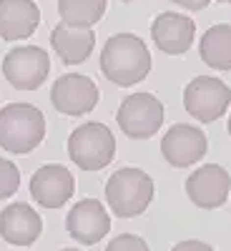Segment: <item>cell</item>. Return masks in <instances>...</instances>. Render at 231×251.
<instances>
[{
  "label": "cell",
  "mask_w": 231,
  "mask_h": 251,
  "mask_svg": "<svg viewBox=\"0 0 231 251\" xmlns=\"http://www.w3.org/2000/svg\"><path fill=\"white\" fill-rule=\"evenodd\" d=\"M60 23L71 28H91L106 13V0H58Z\"/></svg>",
  "instance_id": "18"
},
{
  "label": "cell",
  "mask_w": 231,
  "mask_h": 251,
  "mask_svg": "<svg viewBox=\"0 0 231 251\" xmlns=\"http://www.w3.org/2000/svg\"><path fill=\"white\" fill-rule=\"evenodd\" d=\"M40 10L33 0H0V38L23 40L35 33Z\"/></svg>",
  "instance_id": "15"
},
{
  "label": "cell",
  "mask_w": 231,
  "mask_h": 251,
  "mask_svg": "<svg viewBox=\"0 0 231 251\" xmlns=\"http://www.w3.org/2000/svg\"><path fill=\"white\" fill-rule=\"evenodd\" d=\"M121 3H133V0H121Z\"/></svg>",
  "instance_id": "24"
},
{
  "label": "cell",
  "mask_w": 231,
  "mask_h": 251,
  "mask_svg": "<svg viewBox=\"0 0 231 251\" xmlns=\"http://www.w3.org/2000/svg\"><path fill=\"white\" fill-rule=\"evenodd\" d=\"M201 60L214 71H231V25L219 23L208 28L199 46Z\"/></svg>",
  "instance_id": "17"
},
{
  "label": "cell",
  "mask_w": 231,
  "mask_h": 251,
  "mask_svg": "<svg viewBox=\"0 0 231 251\" xmlns=\"http://www.w3.org/2000/svg\"><path fill=\"white\" fill-rule=\"evenodd\" d=\"M43 231V219L28 203H10L0 211V236L13 246H30Z\"/></svg>",
  "instance_id": "14"
},
{
  "label": "cell",
  "mask_w": 231,
  "mask_h": 251,
  "mask_svg": "<svg viewBox=\"0 0 231 251\" xmlns=\"http://www.w3.org/2000/svg\"><path fill=\"white\" fill-rule=\"evenodd\" d=\"M51 73V58L38 46L13 48L3 58V75L18 91H35Z\"/></svg>",
  "instance_id": "7"
},
{
  "label": "cell",
  "mask_w": 231,
  "mask_h": 251,
  "mask_svg": "<svg viewBox=\"0 0 231 251\" xmlns=\"http://www.w3.org/2000/svg\"><path fill=\"white\" fill-rule=\"evenodd\" d=\"M73 188H76L73 174L58 163L40 166L30 178V196L43 208H60L73 196Z\"/></svg>",
  "instance_id": "12"
},
{
  "label": "cell",
  "mask_w": 231,
  "mask_h": 251,
  "mask_svg": "<svg viewBox=\"0 0 231 251\" xmlns=\"http://www.w3.org/2000/svg\"><path fill=\"white\" fill-rule=\"evenodd\" d=\"M68 156L80 171H101L116 156V138L103 123H83L68 136Z\"/></svg>",
  "instance_id": "4"
},
{
  "label": "cell",
  "mask_w": 231,
  "mask_h": 251,
  "mask_svg": "<svg viewBox=\"0 0 231 251\" xmlns=\"http://www.w3.org/2000/svg\"><path fill=\"white\" fill-rule=\"evenodd\" d=\"M98 88L96 83L88 75H80V73H66L60 75L53 83V91H51V100L55 111L66 113V116H83V113H91L98 106Z\"/></svg>",
  "instance_id": "8"
},
{
  "label": "cell",
  "mask_w": 231,
  "mask_h": 251,
  "mask_svg": "<svg viewBox=\"0 0 231 251\" xmlns=\"http://www.w3.org/2000/svg\"><path fill=\"white\" fill-rule=\"evenodd\" d=\"M51 46L66 66H78V63L88 60V55L93 53L96 35L91 28H71L58 23L51 33Z\"/></svg>",
  "instance_id": "16"
},
{
  "label": "cell",
  "mask_w": 231,
  "mask_h": 251,
  "mask_svg": "<svg viewBox=\"0 0 231 251\" xmlns=\"http://www.w3.org/2000/svg\"><path fill=\"white\" fill-rule=\"evenodd\" d=\"M151 38L158 50L169 55H183L196 38V25L191 18L181 13H161L151 23Z\"/></svg>",
  "instance_id": "13"
},
{
  "label": "cell",
  "mask_w": 231,
  "mask_h": 251,
  "mask_svg": "<svg viewBox=\"0 0 231 251\" xmlns=\"http://www.w3.org/2000/svg\"><path fill=\"white\" fill-rule=\"evenodd\" d=\"M231 106V88L214 75H199L183 91V108L199 123L219 121Z\"/></svg>",
  "instance_id": "5"
},
{
  "label": "cell",
  "mask_w": 231,
  "mask_h": 251,
  "mask_svg": "<svg viewBox=\"0 0 231 251\" xmlns=\"http://www.w3.org/2000/svg\"><path fill=\"white\" fill-rule=\"evenodd\" d=\"M229 136H231V116H229Z\"/></svg>",
  "instance_id": "23"
},
{
  "label": "cell",
  "mask_w": 231,
  "mask_h": 251,
  "mask_svg": "<svg viewBox=\"0 0 231 251\" xmlns=\"http://www.w3.org/2000/svg\"><path fill=\"white\" fill-rule=\"evenodd\" d=\"M66 228L71 239H76L83 246H91L111 231V219L98 199H83L68 211Z\"/></svg>",
  "instance_id": "11"
},
{
  "label": "cell",
  "mask_w": 231,
  "mask_h": 251,
  "mask_svg": "<svg viewBox=\"0 0 231 251\" xmlns=\"http://www.w3.org/2000/svg\"><path fill=\"white\" fill-rule=\"evenodd\" d=\"M46 138V116L30 103H8L0 111V146L10 153H30Z\"/></svg>",
  "instance_id": "2"
},
{
  "label": "cell",
  "mask_w": 231,
  "mask_h": 251,
  "mask_svg": "<svg viewBox=\"0 0 231 251\" xmlns=\"http://www.w3.org/2000/svg\"><path fill=\"white\" fill-rule=\"evenodd\" d=\"M101 71L116 86L131 88L149 75L151 53L143 40L133 33L111 35L101 50Z\"/></svg>",
  "instance_id": "1"
},
{
  "label": "cell",
  "mask_w": 231,
  "mask_h": 251,
  "mask_svg": "<svg viewBox=\"0 0 231 251\" xmlns=\"http://www.w3.org/2000/svg\"><path fill=\"white\" fill-rule=\"evenodd\" d=\"M106 201L118 219L141 216L154 201V178L141 169H118L106 183Z\"/></svg>",
  "instance_id": "3"
},
{
  "label": "cell",
  "mask_w": 231,
  "mask_h": 251,
  "mask_svg": "<svg viewBox=\"0 0 231 251\" xmlns=\"http://www.w3.org/2000/svg\"><path fill=\"white\" fill-rule=\"evenodd\" d=\"M171 251H214L206 241H199V239H186V241H179Z\"/></svg>",
  "instance_id": "21"
},
{
  "label": "cell",
  "mask_w": 231,
  "mask_h": 251,
  "mask_svg": "<svg viewBox=\"0 0 231 251\" xmlns=\"http://www.w3.org/2000/svg\"><path fill=\"white\" fill-rule=\"evenodd\" d=\"M229 188H231V176L219 163H206L186 178V194L191 203L206 208V211L226 203Z\"/></svg>",
  "instance_id": "10"
},
{
  "label": "cell",
  "mask_w": 231,
  "mask_h": 251,
  "mask_svg": "<svg viewBox=\"0 0 231 251\" xmlns=\"http://www.w3.org/2000/svg\"><path fill=\"white\" fill-rule=\"evenodd\" d=\"M116 121L128 138H151L163 123V103L151 93H131L118 106Z\"/></svg>",
  "instance_id": "6"
},
{
  "label": "cell",
  "mask_w": 231,
  "mask_h": 251,
  "mask_svg": "<svg viewBox=\"0 0 231 251\" xmlns=\"http://www.w3.org/2000/svg\"><path fill=\"white\" fill-rule=\"evenodd\" d=\"M106 251H149V244L136 234H121L108 244Z\"/></svg>",
  "instance_id": "20"
},
{
  "label": "cell",
  "mask_w": 231,
  "mask_h": 251,
  "mask_svg": "<svg viewBox=\"0 0 231 251\" xmlns=\"http://www.w3.org/2000/svg\"><path fill=\"white\" fill-rule=\"evenodd\" d=\"M20 186V171L8 158H0V199H10Z\"/></svg>",
  "instance_id": "19"
},
{
  "label": "cell",
  "mask_w": 231,
  "mask_h": 251,
  "mask_svg": "<svg viewBox=\"0 0 231 251\" xmlns=\"http://www.w3.org/2000/svg\"><path fill=\"white\" fill-rule=\"evenodd\" d=\"M171 3H176V5H181L186 10H204L211 0H171Z\"/></svg>",
  "instance_id": "22"
},
{
  "label": "cell",
  "mask_w": 231,
  "mask_h": 251,
  "mask_svg": "<svg viewBox=\"0 0 231 251\" xmlns=\"http://www.w3.org/2000/svg\"><path fill=\"white\" fill-rule=\"evenodd\" d=\"M206 136L199 131L196 126L188 123H176L171 126V131H166L161 138V153L174 169H191L206 156Z\"/></svg>",
  "instance_id": "9"
},
{
  "label": "cell",
  "mask_w": 231,
  "mask_h": 251,
  "mask_svg": "<svg viewBox=\"0 0 231 251\" xmlns=\"http://www.w3.org/2000/svg\"><path fill=\"white\" fill-rule=\"evenodd\" d=\"M63 251H78V249H63Z\"/></svg>",
  "instance_id": "25"
},
{
  "label": "cell",
  "mask_w": 231,
  "mask_h": 251,
  "mask_svg": "<svg viewBox=\"0 0 231 251\" xmlns=\"http://www.w3.org/2000/svg\"><path fill=\"white\" fill-rule=\"evenodd\" d=\"M219 3H231V0H219Z\"/></svg>",
  "instance_id": "26"
}]
</instances>
